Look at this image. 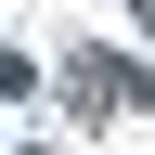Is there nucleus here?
<instances>
[{
  "label": "nucleus",
  "mask_w": 155,
  "mask_h": 155,
  "mask_svg": "<svg viewBox=\"0 0 155 155\" xmlns=\"http://www.w3.org/2000/svg\"><path fill=\"white\" fill-rule=\"evenodd\" d=\"M129 13H142V26H155V0H129Z\"/></svg>",
  "instance_id": "nucleus-1"
}]
</instances>
